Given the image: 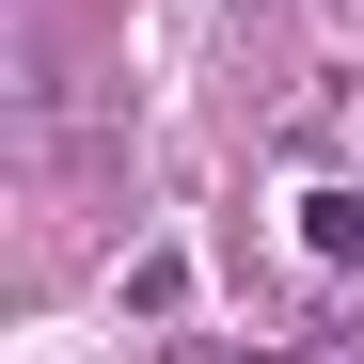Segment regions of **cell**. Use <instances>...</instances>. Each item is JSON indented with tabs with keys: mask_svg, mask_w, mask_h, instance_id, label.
I'll list each match as a JSON object with an SVG mask.
<instances>
[{
	"mask_svg": "<svg viewBox=\"0 0 364 364\" xmlns=\"http://www.w3.org/2000/svg\"><path fill=\"white\" fill-rule=\"evenodd\" d=\"M301 254H317V269H364V191H317V206H301Z\"/></svg>",
	"mask_w": 364,
	"mask_h": 364,
	"instance_id": "obj_1",
	"label": "cell"
},
{
	"mask_svg": "<svg viewBox=\"0 0 364 364\" xmlns=\"http://www.w3.org/2000/svg\"><path fill=\"white\" fill-rule=\"evenodd\" d=\"M348 364H364V348H348Z\"/></svg>",
	"mask_w": 364,
	"mask_h": 364,
	"instance_id": "obj_2",
	"label": "cell"
}]
</instances>
